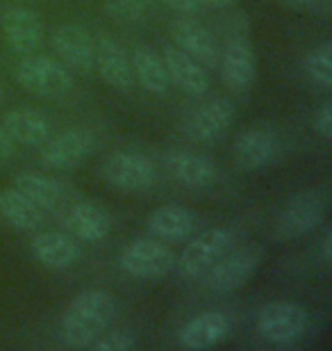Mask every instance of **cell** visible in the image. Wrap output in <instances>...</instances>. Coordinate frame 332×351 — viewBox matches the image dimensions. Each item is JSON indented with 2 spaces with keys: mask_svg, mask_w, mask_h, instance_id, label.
<instances>
[{
  "mask_svg": "<svg viewBox=\"0 0 332 351\" xmlns=\"http://www.w3.org/2000/svg\"><path fill=\"white\" fill-rule=\"evenodd\" d=\"M16 80L25 91L44 98L66 96L73 89V73L60 60L25 55L16 66Z\"/></svg>",
  "mask_w": 332,
  "mask_h": 351,
  "instance_id": "277c9868",
  "label": "cell"
},
{
  "mask_svg": "<svg viewBox=\"0 0 332 351\" xmlns=\"http://www.w3.org/2000/svg\"><path fill=\"white\" fill-rule=\"evenodd\" d=\"M30 251L34 261L53 271L66 269L80 256L75 237L68 233H60V230H48V233L37 235L30 242Z\"/></svg>",
  "mask_w": 332,
  "mask_h": 351,
  "instance_id": "7402d4cb",
  "label": "cell"
},
{
  "mask_svg": "<svg viewBox=\"0 0 332 351\" xmlns=\"http://www.w3.org/2000/svg\"><path fill=\"white\" fill-rule=\"evenodd\" d=\"M118 265L125 274L134 278H162L173 269L175 256L162 242L153 240H134L121 251Z\"/></svg>",
  "mask_w": 332,
  "mask_h": 351,
  "instance_id": "8fae6325",
  "label": "cell"
},
{
  "mask_svg": "<svg viewBox=\"0 0 332 351\" xmlns=\"http://www.w3.org/2000/svg\"><path fill=\"white\" fill-rule=\"evenodd\" d=\"M94 66L98 69L101 78L114 89L128 91L134 87V71H132L130 55L123 51V46L118 41L107 37V34H103L96 41Z\"/></svg>",
  "mask_w": 332,
  "mask_h": 351,
  "instance_id": "e0dca14e",
  "label": "cell"
},
{
  "mask_svg": "<svg viewBox=\"0 0 332 351\" xmlns=\"http://www.w3.org/2000/svg\"><path fill=\"white\" fill-rule=\"evenodd\" d=\"M171 39L173 46L187 53L189 58L201 62L205 69L218 66V58H221V46H218L216 37L205 27L201 21H196L189 14H182L171 23Z\"/></svg>",
  "mask_w": 332,
  "mask_h": 351,
  "instance_id": "7c38bea8",
  "label": "cell"
},
{
  "mask_svg": "<svg viewBox=\"0 0 332 351\" xmlns=\"http://www.w3.org/2000/svg\"><path fill=\"white\" fill-rule=\"evenodd\" d=\"M0 94H3V89H0Z\"/></svg>",
  "mask_w": 332,
  "mask_h": 351,
  "instance_id": "d590c367",
  "label": "cell"
},
{
  "mask_svg": "<svg viewBox=\"0 0 332 351\" xmlns=\"http://www.w3.org/2000/svg\"><path fill=\"white\" fill-rule=\"evenodd\" d=\"M162 60H164L168 80L178 85L185 94L203 96L209 89V75L205 71V66L194 58H189L187 53H182L180 48L166 46L164 53H162Z\"/></svg>",
  "mask_w": 332,
  "mask_h": 351,
  "instance_id": "44dd1931",
  "label": "cell"
},
{
  "mask_svg": "<svg viewBox=\"0 0 332 351\" xmlns=\"http://www.w3.org/2000/svg\"><path fill=\"white\" fill-rule=\"evenodd\" d=\"M0 219L16 230H37L44 223V210L16 187L0 189Z\"/></svg>",
  "mask_w": 332,
  "mask_h": 351,
  "instance_id": "d4e9b609",
  "label": "cell"
},
{
  "mask_svg": "<svg viewBox=\"0 0 332 351\" xmlns=\"http://www.w3.org/2000/svg\"><path fill=\"white\" fill-rule=\"evenodd\" d=\"M103 176L112 187L121 192H151L157 182V169L151 158L141 153H116L103 165Z\"/></svg>",
  "mask_w": 332,
  "mask_h": 351,
  "instance_id": "30bf717a",
  "label": "cell"
},
{
  "mask_svg": "<svg viewBox=\"0 0 332 351\" xmlns=\"http://www.w3.org/2000/svg\"><path fill=\"white\" fill-rule=\"evenodd\" d=\"M230 3L232 0H201V5H212V7H225Z\"/></svg>",
  "mask_w": 332,
  "mask_h": 351,
  "instance_id": "836d02e7",
  "label": "cell"
},
{
  "mask_svg": "<svg viewBox=\"0 0 332 351\" xmlns=\"http://www.w3.org/2000/svg\"><path fill=\"white\" fill-rule=\"evenodd\" d=\"M64 226L75 240L96 244L110 235V215L91 201H71L64 210Z\"/></svg>",
  "mask_w": 332,
  "mask_h": 351,
  "instance_id": "ac0fdd59",
  "label": "cell"
},
{
  "mask_svg": "<svg viewBox=\"0 0 332 351\" xmlns=\"http://www.w3.org/2000/svg\"><path fill=\"white\" fill-rule=\"evenodd\" d=\"M305 71L314 85L323 89L332 87V44L330 41H321L314 46L305 58Z\"/></svg>",
  "mask_w": 332,
  "mask_h": 351,
  "instance_id": "4316f807",
  "label": "cell"
},
{
  "mask_svg": "<svg viewBox=\"0 0 332 351\" xmlns=\"http://www.w3.org/2000/svg\"><path fill=\"white\" fill-rule=\"evenodd\" d=\"M232 242H235V235L228 228H209L203 235L194 237L180 254L178 261H175L178 263L180 276L182 278L203 276L218 258L228 254Z\"/></svg>",
  "mask_w": 332,
  "mask_h": 351,
  "instance_id": "9c48e42d",
  "label": "cell"
},
{
  "mask_svg": "<svg viewBox=\"0 0 332 351\" xmlns=\"http://www.w3.org/2000/svg\"><path fill=\"white\" fill-rule=\"evenodd\" d=\"M314 128L319 130V135L323 139H332V103L330 101H323L319 105V110H316L314 114Z\"/></svg>",
  "mask_w": 332,
  "mask_h": 351,
  "instance_id": "f546056e",
  "label": "cell"
},
{
  "mask_svg": "<svg viewBox=\"0 0 332 351\" xmlns=\"http://www.w3.org/2000/svg\"><path fill=\"white\" fill-rule=\"evenodd\" d=\"M235 103L225 96L209 98L199 108H194L182 121V132L194 139V142L209 144L216 142L218 137H223L230 130L232 121H235Z\"/></svg>",
  "mask_w": 332,
  "mask_h": 351,
  "instance_id": "52a82bcc",
  "label": "cell"
},
{
  "mask_svg": "<svg viewBox=\"0 0 332 351\" xmlns=\"http://www.w3.org/2000/svg\"><path fill=\"white\" fill-rule=\"evenodd\" d=\"M162 3L180 14H194L201 7V0H162Z\"/></svg>",
  "mask_w": 332,
  "mask_h": 351,
  "instance_id": "4dcf8cb0",
  "label": "cell"
},
{
  "mask_svg": "<svg viewBox=\"0 0 332 351\" xmlns=\"http://www.w3.org/2000/svg\"><path fill=\"white\" fill-rule=\"evenodd\" d=\"M53 51L58 60L66 69H73L77 73H89L94 69V53L96 41L89 34L87 27L77 23L60 25L51 37Z\"/></svg>",
  "mask_w": 332,
  "mask_h": 351,
  "instance_id": "5bb4252c",
  "label": "cell"
},
{
  "mask_svg": "<svg viewBox=\"0 0 332 351\" xmlns=\"http://www.w3.org/2000/svg\"><path fill=\"white\" fill-rule=\"evenodd\" d=\"M264 251L259 244H244L235 251H228L207 269V287L214 292H235L244 287L259 269Z\"/></svg>",
  "mask_w": 332,
  "mask_h": 351,
  "instance_id": "8992f818",
  "label": "cell"
},
{
  "mask_svg": "<svg viewBox=\"0 0 332 351\" xmlns=\"http://www.w3.org/2000/svg\"><path fill=\"white\" fill-rule=\"evenodd\" d=\"M218 66H221L223 82L232 91H246L255 82L257 62L248 34V19L244 12L230 19L228 41H225L221 58H218Z\"/></svg>",
  "mask_w": 332,
  "mask_h": 351,
  "instance_id": "7a4b0ae2",
  "label": "cell"
},
{
  "mask_svg": "<svg viewBox=\"0 0 332 351\" xmlns=\"http://www.w3.org/2000/svg\"><path fill=\"white\" fill-rule=\"evenodd\" d=\"M96 144L98 142L91 130H84V128L66 130L44 146V151H41V162H44L48 169H60V171L77 169V167L96 151Z\"/></svg>",
  "mask_w": 332,
  "mask_h": 351,
  "instance_id": "4fadbf2b",
  "label": "cell"
},
{
  "mask_svg": "<svg viewBox=\"0 0 332 351\" xmlns=\"http://www.w3.org/2000/svg\"><path fill=\"white\" fill-rule=\"evenodd\" d=\"M14 187L32 199L41 210H66L71 203V187L60 178L41 171H23L16 176Z\"/></svg>",
  "mask_w": 332,
  "mask_h": 351,
  "instance_id": "d6986e66",
  "label": "cell"
},
{
  "mask_svg": "<svg viewBox=\"0 0 332 351\" xmlns=\"http://www.w3.org/2000/svg\"><path fill=\"white\" fill-rule=\"evenodd\" d=\"M151 0H105V10L118 23H134L148 12Z\"/></svg>",
  "mask_w": 332,
  "mask_h": 351,
  "instance_id": "83f0119b",
  "label": "cell"
},
{
  "mask_svg": "<svg viewBox=\"0 0 332 351\" xmlns=\"http://www.w3.org/2000/svg\"><path fill=\"white\" fill-rule=\"evenodd\" d=\"M275 153H278V137L264 125L246 128L232 146V158L242 171H255L259 167H266L275 158Z\"/></svg>",
  "mask_w": 332,
  "mask_h": 351,
  "instance_id": "9a60e30c",
  "label": "cell"
},
{
  "mask_svg": "<svg viewBox=\"0 0 332 351\" xmlns=\"http://www.w3.org/2000/svg\"><path fill=\"white\" fill-rule=\"evenodd\" d=\"M0 37L16 55H32L44 41V21L34 10L12 5L0 12Z\"/></svg>",
  "mask_w": 332,
  "mask_h": 351,
  "instance_id": "ba28073f",
  "label": "cell"
},
{
  "mask_svg": "<svg viewBox=\"0 0 332 351\" xmlns=\"http://www.w3.org/2000/svg\"><path fill=\"white\" fill-rule=\"evenodd\" d=\"M196 228L192 210L182 206H162L148 215V230L164 242H185Z\"/></svg>",
  "mask_w": 332,
  "mask_h": 351,
  "instance_id": "cb8c5ba5",
  "label": "cell"
},
{
  "mask_svg": "<svg viewBox=\"0 0 332 351\" xmlns=\"http://www.w3.org/2000/svg\"><path fill=\"white\" fill-rule=\"evenodd\" d=\"M307 326L309 315L296 301H268L257 313V331L273 345H294L307 333Z\"/></svg>",
  "mask_w": 332,
  "mask_h": 351,
  "instance_id": "5b68a950",
  "label": "cell"
},
{
  "mask_svg": "<svg viewBox=\"0 0 332 351\" xmlns=\"http://www.w3.org/2000/svg\"><path fill=\"white\" fill-rule=\"evenodd\" d=\"M132 347H137V340L128 331H112L103 333L101 338L94 340L91 349L94 351H128Z\"/></svg>",
  "mask_w": 332,
  "mask_h": 351,
  "instance_id": "f1b7e54d",
  "label": "cell"
},
{
  "mask_svg": "<svg viewBox=\"0 0 332 351\" xmlns=\"http://www.w3.org/2000/svg\"><path fill=\"white\" fill-rule=\"evenodd\" d=\"M328 213V189L312 187L296 194L282 208L275 219V235L280 240H294V237L307 235L323 221Z\"/></svg>",
  "mask_w": 332,
  "mask_h": 351,
  "instance_id": "3957f363",
  "label": "cell"
},
{
  "mask_svg": "<svg viewBox=\"0 0 332 351\" xmlns=\"http://www.w3.org/2000/svg\"><path fill=\"white\" fill-rule=\"evenodd\" d=\"M132 71H134V82H139L141 87L151 94H164L168 89V73L164 66V60L157 53L151 51L146 46H137L130 55Z\"/></svg>",
  "mask_w": 332,
  "mask_h": 351,
  "instance_id": "484cf974",
  "label": "cell"
},
{
  "mask_svg": "<svg viewBox=\"0 0 332 351\" xmlns=\"http://www.w3.org/2000/svg\"><path fill=\"white\" fill-rule=\"evenodd\" d=\"M230 319L228 315L209 311L196 315L192 322H187L180 331V345L187 349H209L216 347L230 335Z\"/></svg>",
  "mask_w": 332,
  "mask_h": 351,
  "instance_id": "603a6c76",
  "label": "cell"
},
{
  "mask_svg": "<svg viewBox=\"0 0 332 351\" xmlns=\"http://www.w3.org/2000/svg\"><path fill=\"white\" fill-rule=\"evenodd\" d=\"M116 317V301L105 290H84L62 315V338L68 347L84 349L107 331Z\"/></svg>",
  "mask_w": 332,
  "mask_h": 351,
  "instance_id": "6da1fadb",
  "label": "cell"
},
{
  "mask_svg": "<svg viewBox=\"0 0 332 351\" xmlns=\"http://www.w3.org/2000/svg\"><path fill=\"white\" fill-rule=\"evenodd\" d=\"M164 169L171 176L173 180H178L185 187H209L214 185L218 169L212 162V158L203 156V153L185 151V149H175L164 158Z\"/></svg>",
  "mask_w": 332,
  "mask_h": 351,
  "instance_id": "2e32d148",
  "label": "cell"
},
{
  "mask_svg": "<svg viewBox=\"0 0 332 351\" xmlns=\"http://www.w3.org/2000/svg\"><path fill=\"white\" fill-rule=\"evenodd\" d=\"M321 256H323V263H330L332 261V233L330 230H326V235H323L321 240Z\"/></svg>",
  "mask_w": 332,
  "mask_h": 351,
  "instance_id": "d6a6232c",
  "label": "cell"
},
{
  "mask_svg": "<svg viewBox=\"0 0 332 351\" xmlns=\"http://www.w3.org/2000/svg\"><path fill=\"white\" fill-rule=\"evenodd\" d=\"M12 151H14V144L10 142V137L5 135V130L0 128V162H5V160L12 156Z\"/></svg>",
  "mask_w": 332,
  "mask_h": 351,
  "instance_id": "1f68e13d",
  "label": "cell"
},
{
  "mask_svg": "<svg viewBox=\"0 0 332 351\" xmlns=\"http://www.w3.org/2000/svg\"><path fill=\"white\" fill-rule=\"evenodd\" d=\"M289 3H294V5H312V3H316V0H289Z\"/></svg>",
  "mask_w": 332,
  "mask_h": 351,
  "instance_id": "e575fe53",
  "label": "cell"
},
{
  "mask_svg": "<svg viewBox=\"0 0 332 351\" xmlns=\"http://www.w3.org/2000/svg\"><path fill=\"white\" fill-rule=\"evenodd\" d=\"M0 128L10 137L12 144L39 146L51 135V123L46 114L37 108H14L5 114Z\"/></svg>",
  "mask_w": 332,
  "mask_h": 351,
  "instance_id": "ffe728a7",
  "label": "cell"
}]
</instances>
